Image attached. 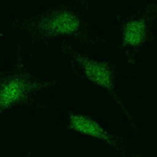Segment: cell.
<instances>
[{
	"mask_svg": "<svg viewBox=\"0 0 157 157\" xmlns=\"http://www.w3.org/2000/svg\"><path fill=\"white\" fill-rule=\"evenodd\" d=\"M18 88L16 86L10 85L8 88H6L3 92V98L7 99L8 100L13 99L18 94Z\"/></svg>",
	"mask_w": 157,
	"mask_h": 157,
	"instance_id": "1",
	"label": "cell"
}]
</instances>
